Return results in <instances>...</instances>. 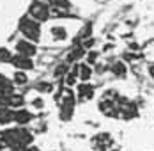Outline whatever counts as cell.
<instances>
[{
  "mask_svg": "<svg viewBox=\"0 0 154 151\" xmlns=\"http://www.w3.org/2000/svg\"><path fill=\"white\" fill-rule=\"evenodd\" d=\"M18 29L23 34V37L29 39V41H32V43H37V41L41 39V25H39V21H35L30 16L21 18Z\"/></svg>",
  "mask_w": 154,
  "mask_h": 151,
  "instance_id": "1",
  "label": "cell"
},
{
  "mask_svg": "<svg viewBox=\"0 0 154 151\" xmlns=\"http://www.w3.org/2000/svg\"><path fill=\"white\" fill-rule=\"evenodd\" d=\"M73 110H75V94L73 91L66 89L60 100V119L69 121L73 117Z\"/></svg>",
  "mask_w": 154,
  "mask_h": 151,
  "instance_id": "2",
  "label": "cell"
},
{
  "mask_svg": "<svg viewBox=\"0 0 154 151\" xmlns=\"http://www.w3.org/2000/svg\"><path fill=\"white\" fill-rule=\"evenodd\" d=\"M29 16L34 18L35 21H39V23L46 21L51 16V7L48 4H43V2H34L30 5V9H29Z\"/></svg>",
  "mask_w": 154,
  "mask_h": 151,
  "instance_id": "3",
  "label": "cell"
},
{
  "mask_svg": "<svg viewBox=\"0 0 154 151\" xmlns=\"http://www.w3.org/2000/svg\"><path fill=\"white\" fill-rule=\"evenodd\" d=\"M92 146H94V149H97V151H106L113 146V137L110 133H106V132H101V133L92 137Z\"/></svg>",
  "mask_w": 154,
  "mask_h": 151,
  "instance_id": "4",
  "label": "cell"
},
{
  "mask_svg": "<svg viewBox=\"0 0 154 151\" xmlns=\"http://www.w3.org/2000/svg\"><path fill=\"white\" fill-rule=\"evenodd\" d=\"M11 64L14 66L16 69H20V71H30V69H34V60H32V57L21 55V53H16V55H13Z\"/></svg>",
  "mask_w": 154,
  "mask_h": 151,
  "instance_id": "5",
  "label": "cell"
},
{
  "mask_svg": "<svg viewBox=\"0 0 154 151\" xmlns=\"http://www.w3.org/2000/svg\"><path fill=\"white\" fill-rule=\"evenodd\" d=\"M16 52L21 53V55H27V57H34L37 53V46H35V43L23 37L20 41H16Z\"/></svg>",
  "mask_w": 154,
  "mask_h": 151,
  "instance_id": "6",
  "label": "cell"
},
{
  "mask_svg": "<svg viewBox=\"0 0 154 151\" xmlns=\"http://www.w3.org/2000/svg\"><path fill=\"white\" fill-rule=\"evenodd\" d=\"M76 96L80 101H89L94 98V87L89 82H82L76 87Z\"/></svg>",
  "mask_w": 154,
  "mask_h": 151,
  "instance_id": "7",
  "label": "cell"
},
{
  "mask_svg": "<svg viewBox=\"0 0 154 151\" xmlns=\"http://www.w3.org/2000/svg\"><path fill=\"white\" fill-rule=\"evenodd\" d=\"M32 116L29 110H25V108H18L14 110V123L16 124H20V126H25V124H29L32 121Z\"/></svg>",
  "mask_w": 154,
  "mask_h": 151,
  "instance_id": "8",
  "label": "cell"
},
{
  "mask_svg": "<svg viewBox=\"0 0 154 151\" xmlns=\"http://www.w3.org/2000/svg\"><path fill=\"white\" fill-rule=\"evenodd\" d=\"M78 78L82 82H89L92 78V68H91V64H87V62L78 64Z\"/></svg>",
  "mask_w": 154,
  "mask_h": 151,
  "instance_id": "9",
  "label": "cell"
},
{
  "mask_svg": "<svg viewBox=\"0 0 154 151\" xmlns=\"http://www.w3.org/2000/svg\"><path fill=\"white\" fill-rule=\"evenodd\" d=\"M14 121V112L9 107H0V124H9Z\"/></svg>",
  "mask_w": 154,
  "mask_h": 151,
  "instance_id": "10",
  "label": "cell"
},
{
  "mask_svg": "<svg viewBox=\"0 0 154 151\" xmlns=\"http://www.w3.org/2000/svg\"><path fill=\"white\" fill-rule=\"evenodd\" d=\"M112 73L115 76H119V78H124V76L128 75V68H126V64H124L122 60H115L113 64H112Z\"/></svg>",
  "mask_w": 154,
  "mask_h": 151,
  "instance_id": "11",
  "label": "cell"
},
{
  "mask_svg": "<svg viewBox=\"0 0 154 151\" xmlns=\"http://www.w3.org/2000/svg\"><path fill=\"white\" fill-rule=\"evenodd\" d=\"M51 37L55 39V41H66L67 39V30L66 27H62V25H55V27H51Z\"/></svg>",
  "mask_w": 154,
  "mask_h": 151,
  "instance_id": "12",
  "label": "cell"
},
{
  "mask_svg": "<svg viewBox=\"0 0 154 151\" xmlns=\"http://www.w3.org/2000/svg\"><path fill=\"white\" fill-rule=\"evenodd\" d=\"M29 82V75H27V71H16L14 76H13V84L14 85H25Z\"/></svg>",
  "mask_w": 154,
  "mask_h": 151,
  "instance_id": "13",
  "label": "cell"
},
{
  "mask_svg": "<svg viewBox=\"0 0 154 151\" xmlns=\"http://www.w3.org/2000/svg\"><path fill=\"white\" fill-rule=\"evenodd\" d=\"M85 55V48L83 46H80V48H75L69 55H67V62H76L78 59H82Z\"/></svg>",
  "mask_w": 154,
  "mask_h": 151,
  "instance_id": "14",
  "label": "cell"
},
{
  "mask_svg": "<svg viewBox=\"0 0 154 151\" xmlns=\"http://www.w3.org/2000/svg\"><path fill=\"white\" fill-rule=\"evenodd\" d=\"M11 59H13L11 50L5 48V46H0V64H4V62H11Z\"/></svg>",
  "mask_w": 154,
  "mask_h": 151,
  "instance_id": "15",
  "label": "cell"
},
{
  "mask_svg": "<svg viewBox=\"0 0 154 151\" xmlns=\"http://www.w3.org/2000/svg\"><path fill=\"white\" fill-rule=\"evenodd\" d=\"M23 103H25V98H23L21 94H13V96H11V103H9V107L21 108V107H23Z\"/></svg>",
  "mask_w": 154,
  "mask_h": 151,
  "instance_id": "16",
  "label": "cell"
},
{
  "mask_svg": "<svg viewBox=\"0 0 154 151\" xmlns=\"http://www.w3.org/2000/svg\"><path fill=\"white\" fill-rule=\"evenodd\" d=\"M48 2H50V4H51L53 7H59V9H66V11H67V9L71 7V2H69V0H48Z\"/></svg>",
  "mask_w": 154,
  "mask_h": 151,
  "instance_id": "17",
  "label": "cell"
},
{
  "mask_svg": "<svg viewBox=\"0 0 154 151\" xmlns=\"http://www.w3.org/2000/svg\"><path fill=\"white\" fill-rule=\"evenodd\" d=\"M78 80H80V78H78V75L75 73V71H69V73L66 75V84H67L69 87H73V85L76 84Z\"/></svg>",
  "mask_w": 154,
  "mask_h": 151,
  "instance_id": "18",
  "label": "cell"
},
{
  "mask_svg": "<svg viewBox=\"0 0 154 151\" xmlns=\"http://www.w3.org/2000/svg\"><path fill=\"white\" fill-rule=\"evenodd\" d=\"M37 91H41V92H51L53 85L50 82H41V84H37Z\"/></svg>",
  "mask_w": 154,
  "mask_h": 151,
  "instance_id": "19",
  "label": "cell"
},
{
  "mask_svg": "<svg viewBox=\"0 0 154 151\" xmlns=\"http://www.w3.org/2000/svg\"><path fill=\"white\" fill-rule=\"evenodd\" d=\"M97 57H99V53H97V52H89V53H87V64H96V62H97Z\"/></svg>",
  "mask_w": 154,
  "mask_h": 151,
  "instance_id": "20",
  "label": "cell"
},
{
  "mask_svg": "<svg viewBox=\"0 0 154 151\" xmlns=\"http://www.w3.org/2000/svg\"><path fill=\"white\" fill-rule=\"evenodd\" d=\"M62 75H67V64H60L55 69V76H62Z\"/></svg>",
  "mask_w": 154,
  "mask_h": 151,
  "instance_id": "21",
  "label": "cell"
},
{
  "mask_svg": "<svg viewBox=\"0 0 154 151\" xmlns=\"http://www.w3.org/2000/svg\"><path fill=\"white\" fill-rule=\"evenodd\" d=\"M32 107H34V108H43V107H45L43 98H34V100H32Z\"/></svg>",
  "mask_w": 154,
  "mask_h": 151,
  "instance_id": "22",
  "label": "cell"
},
{
  "mask_svg": "<svg viewBox=\"0 0 154 151\" xmlns=\"http://www.w3.org/2000/svg\"><path fill=\"white\" fill-rule=\"evenodd\" d=\"M9 84H11V82H9V80L5 78V75H2V73H0V89H4V87H7Z\"/></svg>",
  "mask_w": 154,
  "mask_h": 151,
  "instance_id": "23",
  "label": "cell"
},
{
  "mask_svg": "<svg viewBox=\"0 0 154 151\" xmlns=\"http://www.w3.org/2000/svg\"><path fill=\"white\" fill-rule=\"evenodd\" d=\"M149 76L154 80V64H151V66H149Z\"/></svg>",
  "mask_w": 154,
  "mask_h": 151,
  "instance_id": "24",
  "label": "cell"
},
{
  "mask_svg": "<svg viewBox=\"0 0 154 151\" xmlns=\"http://www.w3.org/2000/svg\"><path fill=\"white\" fill-rule=\"evenodd\" d=\"M4 148H7V146H5V140H4V137L0 133V149H4Z\"/></svg>",
  "mask_w": 154,
  "mask_h": 151,
  "instance_id": "25",
  "label": "cell"
},
{
  "mask_svg": "<svg viewBox=\"0 0 154 151\" xmlns=\"http://www.w3.org/2000/svg\"><path fill=\"white\" fill-rule=\"evenodd\" d=\"M112 151H119V149H112Z\"/></svg>",
  "mask_w": 154,
  "mask_h": 151,
  "instance_id": "26",
  "label": "cell"
},
{
  "mask_svg": "<svg viewBox=\"0 0 154 151\" xmlns=\"http://www.w3.org/2000/svg\"><path fill=\"white\" fill-rule=\"evenodd\" d=\"M9 151H13V149H9Z\"/></svg>",
  "mask_w": 154,
  "mask_h": 151,
  "instance_id": "27",
  "label": "cell"
},
{
  "mask_svg": "<svg viewBox=\"0 0 154 151\" xmlns=\"http://www.w3.org/2000/svg\"><path fill=\"white\" fill-rule=\"evenodd\" d=\"M27 151H29V149H27Z\"/></svg>",
  "mask_w": 154,
  "mask_h": 151,
  "instance_id": "28",
  "label": "cell"
}]
</instances>
